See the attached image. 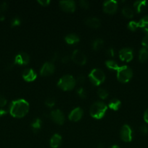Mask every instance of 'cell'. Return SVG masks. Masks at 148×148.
Segmentation results:
<instances>
[{
  "instance_id": "obj_1",
  "label": "cell",
  "mask_w": 148,
  "mask_h": 148,
  "mask_svg": "<svg viewBox=\"0 0 148 148\" xmlns=\"http://www.w3.org/2000/svg\"><path fill=\"white\" fill-rule=\"evenodd\" d=\"M29 104L26 100L17 99L12 101L9 107V112L15 118H22L28 114Z\"/></svg>"
},
{
  "instance_id": "obj_2",
  "label": "cell",
  "mask_w": 148,
  "mask_h": 148,
  "mask_svg": "<svg viewBox=\"0 0 148 148\" xmlns=\"http://www.w3.org/2000/svg\"><path fill=\"white\" fill-rule=\"evenodd\" d=\"M107 109V106L104 103L97 101V102H94L90 107V115L93 118L100 119L104 116Z\"/></svg>"
},
{
  "instance_id": "obj_3",
  "label": "cell",
  "mask_w": 148,
  "mask_h": 148,
  "mask_svg": "<svg viewBox=\"0 0 148 148\" xmlns=\"http://www.w3.org/2000/svg\"><path fill=\"white\" fill-rule=\"evenodd\" d=\"M75 79H74L72 75H65L62 76L59 79L57 82V85L59 88H61L63 90H71L75 86Z\"/></svg>"
},
{
  "instance_id": "obj_4",
  "label": "cell",
  "mask_w": 148,
  "mask_h": 148,
  "mask_svg": "<svg viewBox=\"0 0 148 148\" xmlns=\"http://www.w3.org/2000/svg\"><path fill=\"white\" fill-rule=\"evenodd\" d=\"M89 78L91 83L94 85L98 86L102 83L105 79V75L104 72L100 69H94L91 71L89 75Z\"/></svg>"
},
{
  "instance_id": "obj_5",
  "label": "cell",
  "mask_w": 148,
  "mask_h": 148,
  "mask_svg": "<svg viewBox=\"0 0 148 148\" xmlns=\"http://www.w3.org/2000/svg\"><path fill=\"white\" fill-rule=\"evenodd\" d=\"M133 76L131 69L128 66H122L117 70V77L120 82H128Z\"/></svg>"
},
{
  "instance_id": "obj_6",
  "label": "cell",
  "mask_w": 148,
  "mask_h": 148,
  "mask_svg": "<svg viewBox=\"0 0 148 148\" xmlns=\"http://www.w3.org/2000/svg\"><path fill=\"white\" fill-rule=\"evenodd\" d=\"M71 59H73V61L75 64L79 65H84L86 62V55L82 51L78 50V49L73 51L72 56H71Z\"/></svg>"
},
{
  "instance_id": "obj_7",
  "label": "cell",
  "mask_w": 148,
  "mask_h": 148,
  "mask_svg": "<svg viewBox=\"0 0 148 148\" xmlns=\"http://www.w3.org/2000/svg\"><path fill=\"white\" fill-rule=\"evenodd\" d=\"M118 7V4L115 0H107L103 3V10L108 14H113L115 12Z\"/></svg>"
},
{
  "instance_id": "obj_8",
  "label": "cell",
  "mask_w": 148,
  "mask_h": 148,
  "mask_svg": "<svg viewBox=\"0 0 148 148\" xmlns=\"http://www.w3.org/2000/svg\"><path fill=\"white\" fill-rule=\"evenodd\" d=\"M120 138L126 143H129L132 140V130L131 127L127 124L123 126L120 130Z\"/></svg>"
},
{
  "instance_id": "obj_9",
  "label": "cell",
  "mask_w": 148,
  "mask_h": 148,
  "mask_svg": "<svg viewBox=\"0 0 148 148\" xmlns=\"http://www.w3.org/2000/svg\"><path fill=\"white\" fill-rule=\"evenodd\" d=\"M50 118L52 121L59 125H62L65 122V116L59 109H56L50 113Z\"/></svg>"
},
{
  "instance_id": "obj_10",
  "label": "cell",
  "mask_w": 148,
  "mask_h": 148,
  "mask_svg": "<svg viewBox=\"0 0 148 148\" xmlns=\"http://www.w3.org/2000/svg\"><path fill=\"white\" fill-rule=\"evenodd\" d=\"M133 50L130 48H123L119 51V57L123 62H129L133 59Z\"/></svg>"
},
{
  "instance_id": "obj_11",
  "label": "cell",
  "mask_w": 148,
  "mask_h": 148,
  "mask_svg": "<svg viewBox=\"0 0 148 148\" xmlns=\"http://www.w3.org/2000/svg\"><path fill=\"white\" fill-rule=\"evenodd\" d=\"M30 56L26 52H20L15 57L14 64L19 65H26L29 63Z\"/></svg>"
},
{
  "instance_id": "obj_12",
  "label": "cell",
  "mask_w": 148,
  "mask_h": 148,
  "mask_svg": "<svg viewBox=\"0 0 148 148\" xmlns=\"http://www.w3.org/2000/svg\"><path fill=\"white\" fill-rule=\"evenodd\" d=\"M55 69V67L53 63H52L51 62H45L43 66H41V68L40 74L42 76H49V75L54 73Z\"/></svg>"
},
{
  "instance_id": "obj_13",
  "label": "cell",
  "mask_w": 148,
  "mask_h": 148,
  "mask_svg": "<svg viewBox=\"0 0 148 148\" xmlns=\"http://www.w3.org/2000/svg\"><path fill=\"white\" fill-rule=\"evenodd\" d=\"M59 7L64 11L73 12L75 10V3L73 0H64L59 1Z\"/></svg>"
},
{
  "instance_id": "obj_14",
  "label": "cell",
  "mask_w": 148,
  "mask_h": 148,
  "mask_svg": "<svg viewBox=\"0 0 148 148\" xmlns=\"http://www.w3.org/2000/svg\"><path fill=\"white\" fill-rule=\"evenodd\" d=\"M83 110L80 107H77L73 109L69 114V119L72 121H78L82 118L83 116Z\"/></svg>"
},
{
  "instance_id": "obj_15",
  "label": "cell",
  "mask_w": 148,
  "mask_h": 148,
  "mask_svg": "<svg viewBox=\"0 0 148 148\" xmlns=\"http://www.w3.org/2000/svg\"><path fill=\"white\" fill-rule=\"evenodd\" d=\"M23 78L27 82H32L34 81L37 77L36 72L33 69H26L23 72Z\"/></svg>"
},
{
  "instance_id": "obj_16",
  "label": "cell",
  "mask_w": 148,
  "mask_h": 148,
  "mask_svg": "<svg viewBox=\"0 0 148 148\" xmlns=\"http://www.w3.org/2000/svg\"><path fill=\"white\" fill-rule=\"evenodd\" d=\"M85 23L89 27H93V28H98L100 26L101 22L100 19L95 17H89L86 19Z\"/></svg>"
},
{
  "instance_id": "obj_17",
  "label": "cell",
  "mask_w": 148,
  "mask_h": 148,
  "mask_svg": "<svg viewBox=\"0 0 148 148\" xmlns=\"http://www.w3.org/2000/svg\"><path fill=\"white\" fill-rule=\"evenodd\" d=\"M62 143V137L58 134H55L51 138L49 144H50L51 147L52 148H57L60 146Z\"/></svg>"
},
{
  "instance_id": "obj_18",
  "label": "cell",
  "mask_w": 148,
  "mask_h": 148,
  "mask_svg": "<svg viewBox=\"0 0 148 148\" xmlns=\"http://www.w3.org/2000/svg\"><path fill=\"white\" fill-rule=\"evenodd\" d=\"M79 37L75 33H70L65 37V40L68 44H75L79 41Z\"/></svg>"
},
{
  "instance_id": "obj_19",
  "label": "cell",
  "mask_w": 148,
  "mask_h": 148,
  "mask_svg": "<svg viewBox=\"0 0 148 148\" xmlns=\"http://www.w3.org/2000/svg\"><path fill=\"white\" fill-rule=\"evenodd\" d=\"M147 2L145 0L136 1L133 3V7L137 12H141L145 10V8L147 7Z\"/></svg>"
},
{
  "instance_id": "obj_20",
  "label": "cell",
  "mask_w": 148,
  "mask_h": 148,
  "mask_svg": "<svg viewBox=\"0 0 148 148\" xmlns=\"http://www.w3.org/2000/svg\"><path fill=\"white\" fill-rule=\"evenodd\" d=\"M138 24H139V27H141L144 31L148 33V15H146L142 17L138 22Z\"/></svg>"
},
{
  "instance_id": "obj_21",
  "label": "cell",
  "mask_w": 148,
  "mask_h": 148,
  "mask_svg": "<svg viewBox=\"0 0 148 148\" xmlns=\"http://www.w3.org/2000/svg\"><path fill=\"white\" fill-rule=\"evenodd\" d=\"M41 124L42 121L41 120V119L36 118V119L33 120V122L31 123V125H30L33 132H34L36 133L37 132H39V130H40L41 127Z\"/></svg>"
},
{
  "instance_id": "obj_22",
  "label": "cell",
  "mask_w": 148,
  "mask_h": 148,
  "mask_svg": "<svg viewBox=\"0 0 148 148\" xmlns=\"http://www.w3.org/2000/svg\"><path fill=\"white\" fill-rule=\"evenodd\" d=\"M139 59L141 62H146L148 59V50L146 48L143 47L139 50Z\"/></svg>"
},
{
  "instance_id": "obj_23",
  "label": "cell",
  "mask_w": 148,
  "mask_h": 148,
  "mask_svg": "<svg viewBox=\"0 0 148 148\" xmlns=\"http://www.w3.org/2000/svg\"><path fill=\"white\" fill-rule=\"evenodd\" d=\"M121 105V102L117 98H113L109 102V107L114 111H117L119 109Z\"/></svg>"
},
{
  "instance_id": "obj_24",
  "label": "cell",
  "mask_w": 148,
  "mask_h": 148,
  "mask_svg": "<svg viewBox=\"0 0 148 148\" xmlns=\"http://www.w3.org/2000/svg\"><path fill=\"white\" fill-rule=\"evenodd\" d=\"M122 13L123 15L128 18H131L133 16V10H132L131 7H129V6H126L122 10Z\"/></svg>"
},
{
  "instance_id": "obj_25",
  "label": "cell",
  "mask_w": 148,
  "mask_h": 148,
  "mask_svg": "<svg viewBox=\"0 0 148 148\" xmlns=\"http://www.w3.org/2000/svg\"><path fill=\"white\" fill-rule=\"evenodd\" d=\"M104 41L101 38H97L93 41L92 43V48L96 51H98L102 48Z\"/></svg>"
},
{
  "instance_id": "obj_26",
  "label": "cell",
  "mask_w": 148,
  "mask_h": 148,
  "mask_svg": "<svg viewBox=\"0 0 148 148\" xmlns=\"http://www.w3.org/2000/svg\"><path fill=\"white\" fill-rule=\"evenodd\" d=\"M106 66H107L108 69H112V70H116L117 71L118 69V68L120 66H118V63L116 62H115L114 60H107L105 62Z\"/></svg>"
},
{
  "instance_id": "obj_27",
  "label": "cell",
  "mask_w": 148,
  "mask_h": 148,
  "mask_svg": "<svg viewBox=\"0 0 148 148\" xmlns=\"http://www.w3.org/2000/svg\"><path fill=\"white\" fill-rule=\"evenodd\" d=\"M97 94L100 96V98H101L102 99H105L107 96H108V92L104 88H99L97 90Z\"/></svg>"
},
{
  "instance_id": "obj_28",
  "label": "cell",
  "mask_w": 148,
  "mask_h": 148,
  "mask_svg": "<svg viewBox=\"0 0 148 148\" xmlns=\"http://www.w3.org/2000/svg\"><path fill=\"white\" fill-rule=\"evenodd\" d=\"M138 27H139V24H138V22L136 21L132 20V21L129 22V24H128V28H129V30H132V31L136 30Z\"/></svg>"
},
{
  "instance_id": "obj_29",
  "label": "cell",
  "mask_w": 148,
  "mask_h": 148,
  "mask_svg": "<svg viewBox=\"0 0 148 148\" xmlns=\"http://www.w3.org/2000/svg\"><path fill=\"white\" fill-rule=\"evenodd\" d=\"M55 100L53 98H46V101H45V105L46 106L49 107V108H52L55 106Z\"/></svg>"
},
{
  "instance_id": "obj_30",
  "label": "cell",
  "mask_w": 148,
  "mask_h": 148,
  "mask_svg": "<svg viewBox=\"0 0 148 148\" xmlns=\"http://www.w3.org/2000/svg\"><path fill=\"white\" fill-rule=\"evenodd\" d=\"M77 93H78V96L81 98H86V92L85 90L83 88H79L77 90Z\"/></svg>"
},
{
  "instance_id": "obj_31",
  "label": "cell",
  "mask_w": 148,
  "mask_h": 148,
  "mask_svg": "<svg viewBox=\"0 0 148 148\" xmlns=\"http://www.w3.org/2000/svg\"><path fill=\"white\" fill-rule=\"evenodd\" d=\"M20 23H21V20L19 17H15L11 21V26L12 27H17V26L20 25Z\"/></svg>"
},
{
  "instance_id": "obj_32",
  "label": "cell",
  "mask_w": 148,
  "mask_h": 148,
  "mask_svg": "<svg viewBox=\"0 0 148 148\" xmlns=\"http://www.w3.org/2000/svg\"><path fill=\"white\" fill-rule=\"evenodd\" d=\"M7 8H8V4L7 2L4 1V2L0 3V14L5 12L7 10Z\"/></svg>"
},
{
  "instance_id": "obj_33",
  "label": "cell",
  "mask_w": 148,
  "mask_h": 148,
  "mask_svg": "<svg viewBox=\"0 0 148 148\" xmlns=\"http://www.w3.org/2000/svg\"><path fill=\"white\" fill-rule=\"evenodd\" d=\"M79 5L82 8L87 9L89 7V3L87 1H86V0H81V1H79Z\"/></svg>"
},
{
  "instance_id": "obj_34",
  "label": "cell",
  "mask_w": 148,
  "mask_h": 148,
  "mask_svg": "<svg viewBox=\"0 0 148 148\" xmlns=\"http://www.w3.org/2000/svg\"><path fill=\"white\" fill-rule=\"evenodd\" d=\"M76 83L79 84V85H82V84L84 83L85 82V77L84 75H80L77 77V79L75 80Z\"/></svg>"
},
{
  "instance_id": "obj_35",
  "label": "cell",
  "mask_w": 148,
  "mask_h": 148,
  "mask_svg": "<svg viewBox=\"0 0 148 148\" xmlns=\"http://www.w3.org/2000/svg\"><path fill=\"white\" fill-rule=\"evenodd\" d=\"M139 130H140L141 133L144 135L147 134L148 133V127H147L146 125H142L139 128Z\"/></svg>"
},
{
  "instance_id": "obj_36",
  "label": "cell",
  "mask_w": 148,
  "mask_h": 148,
  "mask_svg": "<svg viewBox=\"0 0 148 148\" xmlns=\"http://www.w3.org/2000/svg\"><path fill=\"white\" fill-rule=\"evenodd\" d=\"M7 99H6L4 96H2V95H0V107H1V108H2V107L5 106L6 104H7Z\"/></svg>"
},
{
  "instance_id": "obj_37",
  "label": "cell",
  "mask_w": 148,
  "mask_h": 148,
  "mask_svg": "<svg viewBox=\"0 0 148 148\" xmlns=\"http://www.w3.org/2000/svg\"><path fill=\"white\" fill-rule=\"evenodd\" d=\"M142 46H144V47L146 48V49H148V34L147 36H145L144 37V38L142 39Z\"/></svg>"
},
{
  "instance_id": "obj_38",
  "label": "cell",
  "mask_w": 148,
  "mask_h": 148,
  "mask_svg": "<svg viewBox=\"0 0 148 148\" xmlns=\"http://www.w3.org/2000/svg\"><path fill=\"white\" fill-rule=\"evenodd\" d=\"M38 3H39L42 6H47L50 3V1L49 0H39Z\"/></svg>"
},
{
  "instance_id": "obj_39",
  "label": "cell",
  "mask_w": 148,
  "mask_h": 148,
  "mask_svg": "<svg viewBox=\"0 0 148 148\" xmlns=\"http://www.w3.org/2000/svg\"><path fill=\"white\" fill-rule=\"evenodd\" d=\"M107 55L108 56H110V57H113V56H114L115 53H114V50H113V48H110L109 49H107Z\"/></svg>"
},
{
  "instance_id": "obj_40",
  "label": "cell",
  "mask_w": 148,
  "mask_h": 148,
  "mask_svg": "<svg viewBox=\"0 0 148 148\" xmlns=\"http://www.w3.org/2000/svg\"><path fill=\"white\" fill-rule=\"evenodd\" d=\"M70 59H71V57H70L69 55H65V56L62 57L61 61H62V63H67V62H69Z\"/></svg>"
},
{
  "instance_id": "obj_41",
  "label": "cell",
  "mask_w": 148,
  "mask_h": 148,
  "mask_svg": "<svg viewBox=\"0 0 148 148\" xmlns=\"http://www.w3.org/2000/svg\"><path fill=\"white\" fill-rule=\"evenodd\" d=\"M57 59H58V53H57V52H55V53H53L52 58H51V62L52 63V62H55Z\"/></svg>"
},
{
  "instance_id": "obj_42",
  "label": "cell",
  "mask_w": 148,
  "mask_h": 148,
  "mask_svg": "<svg viewBox=\"0 0 148 148\" xmlns=\"http://www.w3.org/2000/svg\"><path fill=\"white\" fill-rule=\"evenodd\" d=\"M144 119H145V121L148 124V108H147L145 114H144Z\"/></svg>"
},
{
  "instance_id": "obj_43",
  "label": "cell",
  "mask_w": 148,
  "mask_h": 148,
  "mask_svg": "<svg viewBox=\"0 0 148 148\" xmlns=\"http://www.w3.org/2000/svg\"><path fill=\"white\" fill-rule=\"evenodd\" d=\"M7 114V111H6L5 109H3V108H1L0 109V116H4L6 114Z\"/></svg>"
},
{
  "instance_id": "obj_44",
  "label": "cell",
  "mask_w": 148,
  "mask_h": 148,
  "mask_svg": "<svg viewBox=\"0 0 148 148\" xmlns=\"http://www.w3.org/2000/svg\"><path fill=\"white\" fill-rule=\"evenodd\" d=\"M110 148H120V147H119L118 145H113V146H111Z\"/></svg>"
},
{
  "instance_id": "obj_45",
  "label": "cell",
  "mask_w": 148,
  "mask_h": 148,
  "mask_svg": "<svg viewBox=\"0 0 148 148\" xmlns=\"http://www.w3.org/2000/svg\"><path fill=\"white\" fill-rule=\"evenodd\" d=\"M99 148H102L101 147H100H100H99Z\"/></svg>"
}]
</instances>
